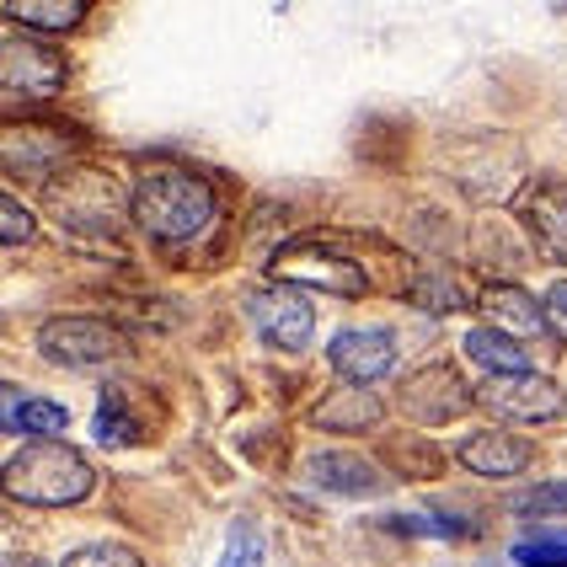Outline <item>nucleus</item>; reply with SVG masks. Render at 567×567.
I'll return each mask as SVG.
<instances>
[{"label": "nucleus", "mask_w": 567, "mask_h": 567, "mask_svg": "<svg viewBox=\"0 0 567 567\" xmlns=\"http://www.w3.org/2000/svg\"><path fill=\"white\" fill-rule=\"evenodd\" d=\"M247 316H252L257 332L274 348H284V353H300L316 338V311L295 284H268V289L247 295Z\"/></svg>", "instance_id": "nucleus-6"}, {"label": "nucleus", "mask_w": 567, "mask_h": 567, "mask_svg": "<svg viewBox=\"0 0 567 567\" xmlns=\"http://www.w3.org/2000/svg\"><path fill=\"white\" fill-rule=\"evenodd\" d=\"M508 563L514 567H567V536H551V530L525 536L508 551Z\"/></svg>", "instance_id": "nucleus-22"}, {"label": "nucleus", "mask_w": 567, "mask_h": 567, "mask_svg": "<svg viewBox=\"0 0 567 567\" xmlns=\"http://www.w3.org/2000/svg\"><path fill=\"white\" fill-rule=\"evenodd\" d=\"M514 514H567V482H546L530 493H514Z\"/></svg>", "instance_id": "nucleus-26"}, {"label": "nucleus", "mask_w": 567, "mask_h": 567, "mask_svg": "<svg viewBox=\"0 0 567 567\" xmlns=\"http://www.w3.org/2000/svg\"><path fill=\"white\" fill-rule=\"evenodd\" d=\"M327 359H332V370L353 385H375L396 370V338L385 332V327H348L332 338L327 348Z\"/></svg>", "instance_id": "nucleus-10"}, {"label": "nucleus", "mask_w": 567, "mask_h": 567, "mask_svg": "<svg viewBox=\"0 0 567 567\" xmlns=\"http://www.w3.org/2000/svg\"><path fill=\"white\" fill-rule=\"evenodd\" d=\"M466 359L482 364L487 375H519V370H530L525 338H508L498 327H472V332H466Z\"/></svg>", "instance_id": "nucleus-19"}, {"label": "nucleus", "mask_w": 567, "mask_h": 567, "mask_svg": "<svg viewBox=\"0 0 567 567\" xmlns=\"http://www.w3.org/2000/svg\"><path fill=\"white\" fill-rule=\"evenodd\" d=\"M86 6L92 0H6V17L17 22V28H28V32H75L81 22H86Z\"/></svg>", "instance_id": "nucleus-20"}, {"label": "nucleus", "mask_w": 567, "mask_h": 567, "mask_svg": "<svg viewBox=\"0 0 567 567\" xmlns=\"http://www.w3.org/2000/svg\"><path fill=\"white\" fill-rule=\"evenodd\" d=\"M0 487H6V498H17V504L70 508V504H81V498H92L96 472H92V461H86L81 450H70L60 434H43V440L22 444V450L6 461Z\"/></svg>", "instance_id": "nucleus-2"}, {"label": "nucleus", "mask_w": 567, "mask_h": 567, "mask_svg": "<svg viewBox=\"0 0 567 567\" xmlns=\"http://www.w3.org/2000/svg\"><path fill=\"white\" fill-rule=\"evenodd\" d=\"M476 402L487 412H498V417H508V423H551L567 408V391L551 385L546 375L519 370V375H487L482 391H476Z\"/></svg>", "instance_id": "nucleus-7"}, {"label": "nucleus", "mask_w": 567, "mask_h": 567, "mask_svg": "<svg viewBox=\"0 0 567 567\" xmlns=\"http://www.w3.org/2000/svg\"><path fill=\"white\" fill-rule=\"evenodd\" d=\"M38 348L43 359L70 364V370H107L128 359V338L102 316H54L38 327Z\"/></svg>", "instance_id": "nucleus-4"}, {"label": "nucleus", "mask_w": 567, "mask_h": 567, "mask_svg": "<svg viewBox=\"0 0 567 567\" xmlns=\"http://www.w3.org/2000/svg\"><path fill=\"white\" fill-rule=\"evenodd\" d=\"M75 156V145L49 124H0V172L22 183H49Z\"/></svg>", "instance_id": "nucleus-5"}, {"label": "nucleus", "mask_w": 567, "mask_h": 567, "mask_svg": "<svg viewBox=\"0 0 567 567\" xmlns=\"http://www.w3.org/2000/svg\"><path fill=\"white\" fill-rule=\"evenodd\" d=\"M60 567H145L140 551H128L118 540H92V546H75Z\"/></svg>", "instance_id": "nucleus-23"}, {"label": "nucleus", "mask_w": 567, "mask_h": 567, "mask_svg": "<svg viewBox=\"0 0 567 567\" xmlns=\"http://www.w3.org/2000/svg\"><path fill=\"white\" fill-rule=\"evenodd\" d=\"M274 279L279 284H306V289H321V295H364V268L348 262V257H332L327 247H311V241H295L274 257Z\"/></svg>", "instance_id": "nucleus-9"}, {"label": "nucleus", "mask_w": 567, "mask_h": 567, "mask_svg": "<svg viewBox=\"0 0 567 567\" xmlns=\"http://www.w3.org/2000/svg\"><path fill=\"white\" fill-rule=\"evenodd\" d=\"M38 236V220H32V209L22 198H11V193H0V241H11V247H22Z\"/></svg>", "instance_id": "nucleus-24"}, {"label": "nucleus", "mask_w": 567, "mask_h": 567, "mask_svg": "<svg viewBox=\"0 0 567 567\" xmlns=\"http://www.w3.org/2000/svg\"><path fill=\"white\" fill-rule=\"evenodd\" d=\"M49 209L64 230H81V236H107L124 225V198L118 188L92 172V166H64L49 177Z\"/></svg>", "instance_id": "nucleus-3"}, {"label": "nucleus", "mask_w": 567, "mask_h": 567, "mask_svg": "<svg viewBox=\"0 0 567 567\" xmlns=\"http://www.w3.org/2000/svg\"><path fill=\"white\" fill-rule=\"evenodd\" d=\"M128 215H134V225L151 241L177 247V241H193V236H204L215 225L220 198H215L209 177H198V172L177 166V161H156V166L140 172L134 198H128Z\"/></svg>", "instance_id": "nucleus-1"}, {"label": "nucleus", "mask_w": 567, "mask_h": 567, "mask_svg": "<svg viewBox=\"0 0 567 567\" xmlns=\"http://www.w3.org/2000/svg\"><path fill=\"white\" fill-rule=\"evenodd\" d=\"M316 429H332V434H359V429H375L380 423V396H370V385H353L348 380L343 391L321 396L311 408Z\"/></svg>", "instance_id": "nucleus-17"}, {"label": "nucleus", "mask_w": 567, "mask_h": 567, "mask_svg": "<svg viewBox=\"0 0 567 567\" xmlns=\"http://www.w3.org/2000/svg\"><path fill=\"white\" fill-rule=\"evenodd\" d=\"M92 434L102 444H113V450H124V444L140 440V417H134V408H128L124 391H102L96 417H92Z\"/></svg>", "instance_id": "nucleus-21"}, {"label": "nucleus", "mask_w": 567, "mask_h": 567, "mask_svg": "<svg viewBox=\"0 0 567 567\" xmlns=\"http://www.w3.org/2000/svg\"><path fill=\"white\" fill-rule=\"evenodd\" d=\"M402 295H408V306H417V311H429V316H450V311H466L472 306V295H466V284H461L455 268H417Z\"/></svg>", "instance_id": "nucleus-18"}, {"label": "nucleus", "mask_w": 567, "mask_h": 567, "mask_svg": "<svg viewBox=\"0 0 567 567\" xmlns=\"http://www.w3.org/2000/svg\"><path fill=\"white\" fill-rule=\"evenodd\" d=\"M0 429L22 434V440H43V434H64L70 429V412H64V402L28 396L17 385H0Z\"/></svg>", "instance_id": "nucleus-15"}, {"label": "nucleus", "mask_w": 567, "mask_h": 567, "mask_svg": "<svg viewBox=\"0 0 567 567\" xmlns=\"http://www.w3.org/2000/svg\"><path fill=\"white\" fill-rule=\"evenodd\" d=\"M519 220L530 230V241L540 247V257H551V262L567 268V188L563 183H540V188L525 193Z\"/></svg>", "instance_id": "nucleus-12"}, {"label": "nucleus", "mask_w": 567, "mask_h": 567, "mask_svg": "<svg viewBox=\"0 0 567 567\" xmlns=\"http://www.w3.org/2000/svg\"><path fill=\"white\" fill-rule=\"evenodd\" d=\"M220 567H268V546H262V536H257V530H247V525H236V530H230V540H225Z\"/></svg>", "instance_id": "nucleus-25"}, {"label": "nucleus", "mask_w": 567, "mask_h": 567, "mask_svg": "<svg viewBox=\"0 0 567 567\" xmlns=\"http://www.w3.org/2000/svg\"><path fill=\"white\" fill-rule=\"evenodd\" d=\"M540 311H546V327H557L567 338V279L563 284H551L546 289V300H540Z\"/></svg>", "instance_id": "nucleus-27"}, {"label": "nucleus", "mask_w": 567, "mask_h": 567, "mask_svg": "<svg viewBox=\"0 0 567 567\" xmlns=\"http://www.w3.org/2000/svg\"><path fill=\"white\" fill-rule=\"evenodd\" d=\"M402 408H408L417 423H455L461 412L472 408V391L461 385L455 370H444V364H423L417 375L402 380Z\"/></svg>", "instance_id": "nucleus-11"}, {"label": "nucleus", "mask_w": 567, "mask_h": 567, "mask_svg": "<svg viewBox=\"0 0 567 567\" xmlns=\"http://www.w3.org/2000/svg\"><path fill=\"white\" fill-rule=\"evenodd\" d=\"M482 316H487V327H498L508 338H540L546 332V311H540V300L530 289H519V284H487L482 289Z\"/></svg>", "instance_id": "nucleus-14"}, {"label": "nucleus", "mask_w": 567, "mask_h": 567, "mask_svg": "<svg viewBox=\"0 0 567 567\" xmlns=\"http://www.w3.org/2000/svg\"><path fill=\"white\" fill-rule=\"evenodd\" d=\"M461 466L476 476H519L530 466V444L504 434V429H487V434H472L461 444Z\"/></svg>", "instance_id": "nucleus-16"}, {"label": "nucleus", "mask_w": 567, "mask_h": 567, "mask_svg": "<svg viewBox=\"0 0 567 567\" xmlns=\"http://www.w3.org/2000/svg\"><path fill=\"white\" fill-rule=\"evenodd\" d=\"M0 567H32V563H11V557H6V563H0Z\"/></svg>", "instance_id": "nucleus-28"}, {"label": "nucleus", "mask_w": 567, "mask_h": 567, "mask_svg": "<svg viewBox=\"0 0 567 567\" xmlns=\"http://www.w3.org/2000/svg\"><path fill=\"white\" fill-rule=\"evenodd\" d=\"M311 482L327 487V493H338V498H375V493H385V472H380L375 461L353 455V450H327V455H316Z\"/></svg>", "instance_id": "nucleus-13"}, {"label": "nucleus", "mask_w": 567, "mask_h": 567, "mask_svg": "<svg viewBox=\"0 0 567 567\" xmlns=\"http://www.w3.org/2000/svg\"><path fill=\"white\" fill-rule=\"evenodd\" d=\"M64 60L43 38H0V92L17 96H60Z\"/></svg>", "instance_id": "nucleus-8"}]
</instances>
